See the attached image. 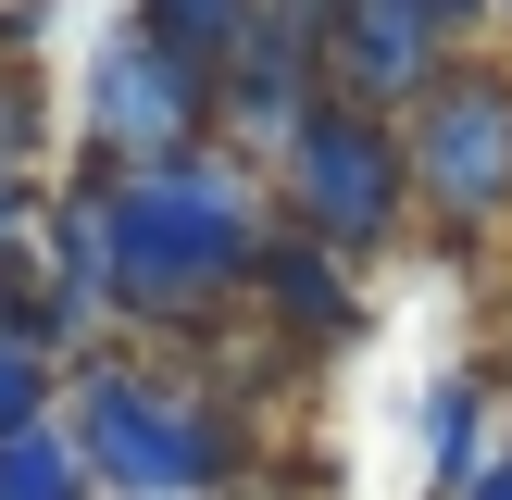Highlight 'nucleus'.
<instances>
[{
	"label": "nucleus",
	"mask_w": 512,
	"mask_h": 500,
	"mask_svg": "<svg viewBox=\"0 0 512 500\" xmlns=\"http://www.w3.org/2000/svg\"><path fill=\"white\" fill-rule=\"evenodd\" d=\"M113 175V163H100ZM275 225V175L250 150H188V163H138L113 175V250H125V288H113V338L125 350H175V338H213L225 313H250V275H263Z\"/></svg>",
	"instance_id": "nucleus-1"
},
{
	"label": "nucleus",
	"mask_w": 512,
	"mask_h": 500,
	"mask_svg": "<svg viewBox=\"0 0 512 500\" xmlns=\"http://www.w3.org/2000/svg\"><path fill=\"white\" fill-rule=\"evenodd\" d=\"M63 425L88 438L100 500H238L250 488V425H238V400L200 388V375H163L150 350H125V338L75 363Z\"/></svg>",
	"instance_id": "nucleus-2"
},
{
	"label": "nucleus",
	"mask_w": 512,
	"mask_h": 500,
	"mask_svg": "<svg viewBox=\"0 0 512 500\" xmlns=\"http://www.w3.org/2000/svg\"><path fill=\"white\" fill-rule=\"evenodd\" d=\"M225 138V63H200L163 25H100L88 38V88H75V163H188V150Z\"/></svg>",
	"instance_id": "nucleus-3"
},
{
	"label": "nucleus",
	"mask_w": 512,
	"mask_h": 500,
	"mask_svg": "<svg viewBox=\"0 0 512 500\" xmlns=\"http://www.w3.org/2000/svg\"><path fill=\"white\" fill-rule=\"evenodd\" d=\"M413 138V200H425V238L438 263H475V250L512 225V50L500 63H450L425 113H400Z\"/></svg>",
	"instance_id": "nucleus-4"
},
{
	"label": "nucleus",
	"mask_w": 512,
	"mask_h": 500,
	"mask_svg": "<svg viewBox=\"0 0 512 500\" xmlns=\"http://www.w3.org/2000/svg\"><path fill=\"white\" fill-rule=\"evenodd\" d=\"M275 200H288V225L325 238L338 263H375V250H400V238L425 225V200H413V138H400L388 113H350V100H325V113L288 138Z\"/></svg>",
	"instance_id": "nucleus-5"
},
{
	"label": "nucleus",
	"mask_w": 512,
	"mask_h": 500,
	"mask_svg": "<svg viewBox=\"0 0 512 500\" xmlns=\"http://www.w3.org/2000/svg\"><path fill=\"white\" fill-rule=\"evenodd\" d=\"M325 13H288V0H275L263 25H250L238 50H225V150H250V163H288V138L300 125L325 113Z\"/></svg>",
	"instance_id": "nucleus-6"
},
{
	"label": "nucleus",
	"mask_w": 512,
	"mask_h": 500,
	"mask_svg": "<svg viewBox=\"0 0 512 500\" xmlns=\"http://www.w3.org/2000/svg\"><path fill=\"white\" fill-rule=\"evenodd\" d=\"M363 263H338L325 238H300V225H275L263 275H250V325H263L288 363H338L350 338H363Z\"/></svg>",
	"instance_id": "nucleus-7"
},
{
	"label": "nucleus",
	"mask_w": 512,
	"mask_h": 500,
	"mask_svg": "<svg viewBox=\"0 0 512 500\" xmlns=\"http://www.w3.org/2000/svg\"><path fill=\"white\" fill-rule=\"evenodd\" d=\"M488 463H500V388L463 363V375L425 388V475H438V500H475Z\"/></svg>",
	"instance_id": "nucleus-8"
},
{
	"label": "nucleus",
	"mask_w": 512,
	"mask_h": 500,
	"mask_svg": "<svg viewBox=\"0 0 512 500\" xmlns=\"http://www.w3.org/2000/svg\"><path fill=\"white\" fill-rule=\"evenodd\" d=\"M0 500H100L88 438H75L63 413H50V425H25V438H0Z\"/></svg>",
	"instance_id": "nucleus-9"
},
{
	"label": "nucleus",
	"mask_w": 512,
	"mask_h": 500,
	"mask_svg": "<svg viewBox=\"0 0 512 500\" xmlns=\"http://www.w3.org/2000/svg\"><path fill=\"white\" fill-rule=\"evenodd\" d=\"M75 400V363L50 338H25V325H0V438H25V425H50Z\"/></svg>",
	"instance_id": "nucleus-10"
},
{
	"label": "nucleus",
	"mask_w": 512,
	"mask_h": 500,
	"mask_svg": "<svg viewBox=\"0 0 512 500\" xmlns=\"http://www.w3.org/2000/svg\"><path fill=\"white\" fill-rule=\"evenodd\" d=\"M275 0H138V25H163V38H188L200 63H225V50L250 38V25H263Z\"/></svg>",
	"instance_id": "nucleus-11"
},
{
	"label": "nucleus",
	"mask_w": 512,
	"mask_h": 500,
	"mask_svg": "<svg viewBox=\"0 0 512 500\" xmlns=\"http://www.w3.org/2000/svg\"><path fill=\"white\" fill-rule=\"evenodd\" d=\"M475 500H512V438H500V463H488V475H475Z\"/></svg>",
	"instance_id": "nucleus-12"
},
{
	"label": "nucleus",
	"mask_w": 512,
	"mask_h": 500,
	"mask_svg": "<svg viewBox=\"0 0 512 500\" xmlns=\"http://www.w3.org/2000/svg\"><path fill=\"white\" fill-rule=\"evenodd\" d=\"M500 38H512V0H500Z\"/></svg>",
	"instance_id": "nucleus-13"
},
{
	"label": "nucleus",
	"mask_w": 512,
	"mask_h": 500,
	"mask_svg": "<svg viewBox=\"0 0 512 500\" xmlns=\"http://www.w3.org/2000/svg\"><path fill=\"white\" fill-rule=\"evenodd\" d=\"M500 388H512V363H500Z\"/></svg>",
	"instance_id": "nucleus-14"
},
{
	"label": "nucleus",
	"mask_w": 512,
	"mask_h": 500,
	"mask_svg": "<svg viewBox=\"0 0 512 500\" xmlns=\"http://www.w3.org/2000/svg\"><path fill=\"white\" fill-rule=\"evenodd\" d=\"M0 325H13V313H0Z\"/></svg>",
	"instance_id": "nucleus-15"
},
{
	"label": "nucleus",
	"mask_w": 512,
	"mask_h": 500,
	"mask_svg": "<svg viewBox=\"0 0 512 500\" xmlns=\"http://www.w3.org/2000/svg\"><path fill=\"white\" fill-rule=\"evenodd\" d=\"M500 50H512V38H500Z\"/></svg>",
	"instance_id": "nucleus-16"
}]
</instances>
